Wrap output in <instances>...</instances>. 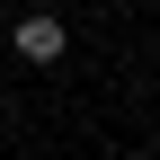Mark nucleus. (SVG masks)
Wrapping results in <instances>:
<instances>
[{
    "instance_id": "f257e3e1",
    "label": "nucleus",
    "mask_w": 160,
    "mask_h": 160,
    "mask_svg": "<svg viewBox=\"0 0 160 160\" xmlns=\"http://www.w3.org/2000/svg\"><path fill=\"white\" fill-rule=\"evenodd\" d=\"M9 45H18V62H62L71 36H62V18H53V9H27V18L9 27Z\"/></svg>"
}]
</instances>
